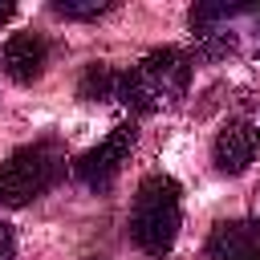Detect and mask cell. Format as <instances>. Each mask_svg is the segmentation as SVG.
<instances>
[{
    "instance_id": "cell-4",
    "label": "cell",
    "mask_w": 260,
    "mask_h": 260,
    "mask_svg": "<svg viewBox=\"0 0 260 260\" xmlns=\"http://www.w3.org/2000/svg\"><path fill=\"white\" fill-rule=\"evenodd\" d=\"M65 175V150L57 142H28L12 150L0 162V203L4 207H24L41 199L49 187H57Z\"/></svg>"
},
{
    "instance_id": "cell-10",
    "label": "cell",
    "mask_w": 260,
    "mask_h": 260,
    "mask_svg": "<svg viewBox=\"0 0 260 260\" xmlns=\"http://www.w3.org/2000/svg\"><path fill=\"white\" fill-rule=\"evenodd\" d=\"M114 8H118L114 0H53V12L65 20H98Z\"/></svg>"
},
{
    "instance_id": "cell-5",
    "label": "cell",
    "mask_w": 260,
    "mask_h": 260,
    "mask_svg": "<svg viewBox=\"0 0 260 260\" xmlns=\"http://www.w3.org/2000/svg\"><path fill=\"white\" fill-rule=\"evenodd\" d=\"M130 150H134V126L122 122V126H114L93 150H85V154L73 162V171H77V179H81L85 187L106 191V187H114V179L122 175Z\"/></svg>"
},
{
    "instance_id": "cell-9",
    "label": "cell",
    "mask_w": 260,
    "mask_h": 260,
    "mask_svg": "<svg viewBox=\"0 0 260 260\" xmlns=\"http://www.w3.org/2000/svg\"><path fill=\"white\" fill-rule=\"evenodd\" d=\"M118 69L114 65H106V61H98V65H85V73H81V81H77V93L85 98V102H106V98H118Z\"/></svg>"
},
{
    "instance_id": "cell-2",
    "label": "cell",
    "mask_w": 260,
    "mask_h": 260,
    "mask_svg": "<svg viewBox=\"0 0 260 260\" xmlns=\"http://www.w3.org/2000/svg\"><path fill=\"white\" fill-rule=\"evenodd\" d=\"M191 37L203 57H256L260 61V4H195Z\"/></svg>"
},
{
    "instance_id": "cell-11",
    "label": "cell",
    "mask_w": 260,
    "mask_h": 260,
    "mask_svg": "<svg viewBox=\"0 0 260 260\" xmlns=\"http://www.w3.org/2000/svg\"><path fill=\"white\" fill-rule=\"evenodd\" d=\"M12 252H16V232L0 219V260H12Z\"/></svg>"
},
{
    "instance_id": "cell-8",
    "label": "cell",
    "mask_w": 260,
    "mask_h": 260,
    "mask_svg": "<svg viewBox=\"0 0 260 260\" xmlns=\"http://www.w3.org/2000/svg\"><path fill=\"white\" fill-rule=\"evenodd\" d=\"M260 252L256 219H223L207 236V260H252Z\"/></svg>"
},
{
    "instance_id": "cell-7",
    "label": "cell",
    "mask_w": 260,
    "mask_h": 260,
    "mask_svg": "<svg viewBox=\"0 0 260 260\" xmlns=\"http://www.w3.org/2000/svg\"><path fill=\"white\" fill-rule=\"evenodd\" d=\"M211 154H215V167L223 175H244L256 162V154H260V130L252 122H228L215 134Z\"/></svg>"
},
{
    "instance_id": "cell-12",
    "label": "cell",
    "mask_w": 260,
    "mask_h": 260,
    "mask_svg": "<svg viewBox=\"0 0 260 260\" xmlns=\"http://www.w3.org/2000/svg\"><path fill=\"white\" fill-rule=\"evenodd\" d=\"M12 12H16V4H12V0H0V24H4Z\"/></svg>"
},
{
    "instance_id": "cell-3",
    "label": "cell",
    "mask_w": 260,
    "mask_h": 260,
    "mask_svg": "<svg viewBox=\"0 0 260 260\" xmlns=\"http://www.w3.org/2000/svg\"><path fill=\"white\" fill-rule=\"evenodd\" d=\"M179 236V183L171 175H146L130 207V240L146 256H167Z\"/></svg>"
},
{
    "instance_id": "cell-6",
    "label": "cell",
    "mask_w": 260,
    "mask_h": 260,
    "mask_svg": "<svg viewBox=\"0 0 260 260\" xmlns=\"http://www.w3.org/2000/svg\"><path fill=\"white\" fill-rule=\"evenodd\" d=\"M45 65H49V45H45V37H37V32H12V37L4 41V49H0V69H4L16 85L41 81Z\"/></svg>"
},
{
    "instance_id": "cell-1",
    "label": "cell",
    "mask_w": 260,
    "mask_h": 260,
    "mask_svg": "<svg viewBox=\"0 0 260 260\" xmlns=\"http://www.w3.org/2000/svg\"><path fill=\"white\" fill-rule=\"evenodd\" d=\"M191 85V57L183 49H154L138 65H130L118 77V102H126L134 114H154L175 106Z\"/></svg>"
},
{
    "instance_id": "cell-13",
    "label": "cell",
    "mask_w": 260,
    "mask_h": 260,
    "mask_svg": "<svg viewBox=\"0 0 260 260\" xmlns=\"http://www.w3.org/2000/svg\"><path fill=\"white\" fill-rule=\"evenodd\" d=\"M252 260H260V252H256V256H252Z\"/></svg>"
}]
</instances>
